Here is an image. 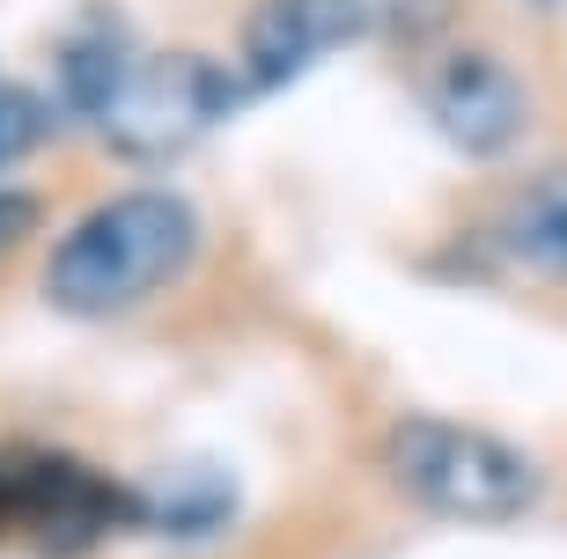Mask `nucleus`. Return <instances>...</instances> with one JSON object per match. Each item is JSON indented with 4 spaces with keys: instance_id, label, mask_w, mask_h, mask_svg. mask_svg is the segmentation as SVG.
<instances>
[{
    "instance_id": "nucleus-8",
    "label": "nucleus",
    "mask_w": 567,
    "mask_h": 559,
    "mask_svg": "<svg viewBox=\"0 0 567 559\" xmlns=\"http://www.w3.org/2000/svg\"><path fill=\"white\" fill-rule=\"evenodd\" d=\"M502 250L538 280H560L567 288V163L538 169L502 214Z\"/></svg>"
},
{
    "instance_id": "nucleus-2",
    "label": "nucleus",
    "mask_w": 567,
    "mask_h": 559,
    "mask_svg": "<svg viewBox=\"0 0 567 559\" xmlns=\"http://www.w3.org/2000/svg\"><path fill=\"white\" fill-rule=\"evenodd\" d=\"M377 464L421 516L442 522H516L546 494V472L508 435L450 413H399L383 427Z\"/></svg>"
},
{
    "instance_id": "nucleus-12",
    "label": "nucleus",
    "mask_w": 567,
    "mask_h": 559,
    "mask_svg": "<svg viewBox=\"0 0 567 559\" xmlns=\"http://www.w3.org/2000/svg\"><path fill=\"white\" fill-rule=\"evenodd\" d=\"M0 530H16V516H8V456H0Z\"/></svg>"
},
{
    "instance_id": "nucleus-6",
    "label": "nucleus",
    "mask_w": 567,
    "mask_h": 559,
    "mask_svg": "<svg viewBox=\"0 0 567 559\" xmlns=\"http://www.w3.org/2000/svg\"><path fill=\"white\" fill-rule=\"evenodd\" d=\"M427 118H435V133L457 155L494 163V155H508L524 141V125H530L524 74L508 60H494V52H450L435 66V82H427Z\"/></svg>"
},
{
    "instance_id": "nucleus-1",
    "label": "nucleus",
    "mask_w": 567,
    "mask_h": 559,
    "mask_svg": "<svg viewBox=\"0 0 567 559\" xmlns=\"http://www.w3.org/2000/svg\"><path fill=\"white\" fill-rule=\"evenodd\" d=\"M192 258H199V207L185 191H118L52 244L44 302L60 317H126L177 288Z\"/></svg>"
},
{
    "instance_id": "nucleus-3",
    "label": "nucleus",
    "mask_w": 567,
    "mask_h": 559,
    "mask_svg": "<svg viewBox=\"0 0 567 559\" xmlns=\"http://www.w3.org/2000/svg\"><path fill=\"white\" fill-rule=\"evenodd\" d=\"M236 104H244V82L207 52H133L118 89L104 96V111L89 125L104 133V147L118 163H177Z\"/></svg>"
},
{
    "instance_id": "nucleus-4",
    "label": "nucleus",
    "mask_w": 567,
    "mask_h": 559,
    "mask_svg": "<svg viewBox=\"0 0 567 559\" xmlns=\"http://www.w3.org/2000/svg\"><path fill=\"white\" fill-rule=\"evenodd\" d=\"M8 516L44 552H89L111 522H126V494L60 449H22L8 456Z\"/></svg>"
},
{
    "instance_id": "nucleus-9",
    "label": "nucleus",
    "mask_w": 567,
    "mask_h": 559,
    "mask_svg": "<svg viewBox=\"0 0 567 559\" xmlns=\"http://www.w3.org/2000/svg\"><path fill=\"white\" fill-rule=\"evenodd\" d=\"M126 60H133L126 30H74V38L60 44V104L89 125L96 111H104V96L118 89Z\"/></svg>"
},
{
    "instance_id": "nucleus-11",
    "label": "nucleus",
    "mask_w": 567,
    "mask_h": 559,
    "mask_svg": "<svg viewBox=\"0 0 567 559\" xmlns=\"http://www.w3.org/2000/svg\"><path fill=\"white\" fill-rule=\"evenodd\" d=\"M30 228H38V199H30V191H0V258H8Z\"/></svg>"
},
{
    "instance_id": "nucleus-10",
    "label": "nucleus",
    "mask_w": 567,
    "mask_h": 559,
    "mask_svg": "<svg viewBox=\"0 0 567 559\" xmlns=\"http://www.w3.org/2000/svg\"><path fill=\"white\" fill-rule=\"evenodd\" d=\"M44 133H52V96H44V89L0 82V169L30 163L44 147Z\"/></svg>"
},
{
    "instance_id": "nucleus-5",
    "label": "nucleus",
    "mask_w": 567,
    "mask_h": 559,
    "mask_svg": "<svg viewBox=\"0 0 567 559\" xmlns=\"http://www.w3.org/2000/svg\"><path fill=\"white\" fill-rule=\"evenodd\" d=\"M369 0H258L244 15V96H274L369 30Z\"/></svg>"
},
{
    "instance_id": "nucleus-7",
    "label": "nucleus",
    "mask_w": 567,
    "mask_h": 559,
    "mask_svg": "<svg viewBox=\"0 0 567 559\" xmlns=\"http://www.w3.org/2000/svg\"><path fill=\"white\" fill-rule=\"evenodd\" d=\"M236 508V486L214 464H177V472L147 478L141 494H126V522H147V530H169V538H207L221 530Z\"/></svg>"
}]
</instances>
